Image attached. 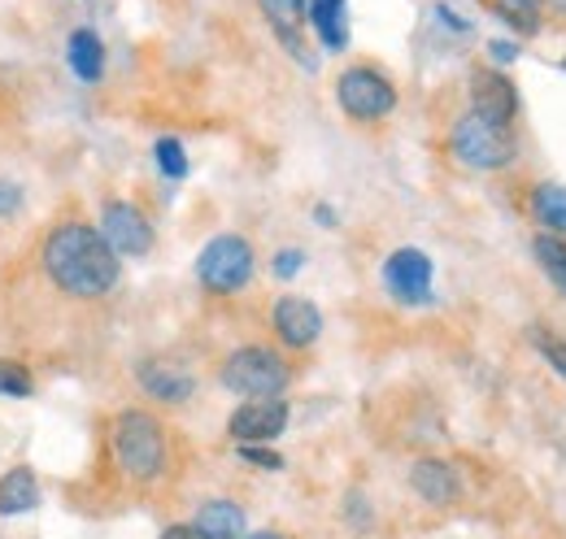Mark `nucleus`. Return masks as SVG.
<instances>
[{
    "label": "nucleus",
    "instance_id": "obj_24",
    "mask_svg": "<svg viewBox=\"0 0 566 539\" xmlns=\"http://www.w3.org/2000/svg\"><path fill=\"white\" fill-rule=\"evenodd\" d=\"M532 344L541 348V357L549 361V370H558V379H566V339H554L549 331H532Z\"/></svg>",
    "mask_w": 566,
    "mask_h": 539
},
{
    "label": "nucleus",
    "instance_id": "obj_30",
    "mask_svg": "<svg viewBox=\"0 0 566 539\" xmlns=\"http://www.w3.org/2000/svg\"><path fill=\"white\" fill-rule=\"evenodd\" d=\"M489 53L505 66V62H514V57H518V44H510V40H493V44H489Z\"/></svg>",
    "mask_w": 566,
    "mask_h": 539
},
{
    "label": "nucleus",
    "instance_id": "obj_19",
    "mask_svg": "<svg viewBox=\"0 0 566 539\" xmlns=\"http://www.w3.org/2000/svg\"><path fill=\"white\" fill-rule=\"evenodd\" d=\"M532 218H536L549 235H566V188L563 183H536V188H532Z\"/></svg>",
    "mask_w": 566,
    "mask_h": 539
},
{
    "label": "nucleus",
    "instance_id": "obj_20",
    "mask_svg": "<svg viewBox=\"0 0 566 539\" xmlns=\"http://www.w3.org/2000/svg\"><path fill=\"white\" fill-rule=\"evenodd\" d=\"M532 257H536V266L545 270V278L566 296V240L563 235L541 231V235L532 240Z\"/></svg>",
    "mask_w": 566,
    "mask_h": 539
},
{
    "label": "nucleus",
    "instance_id": "obj_18",
    "mask_svg": "<svg viewBox=\"0 0 566 539\" xmlns=\"http://www.w3.org/2000/svg\"><path fill=\"white\" fill-rule=\"evenodd\" d=\"M197 527L210 539H244V509L235 500H206Z\"/></svg>",
    "mask_w": 566,
    "mask_h": 539
},
{
    "label": "nucleus",
    "instance_id": "obj_11",
    "mask_svg": "<svg viewBox=\"0 0 566 539\" xmlns=\"http://www.w3.org/2000/svg\"><path fill=\"white\" fill-rule=\"evenodd\" d=\"M471 109L484 118H496V123H514V114H518L514 83L501 70H475L471 74Z\"/></svg>",
    "mask_w": 566,
    "mask_h": 539
},
{
    "label": "nucleus",
    "instance_id": "obj_1",
    "mask_svg": "<svg viewBox=\"0 0 566 539\" xmlns=\"http://www.w3.org/2000/svg\"><path fill=\"white\" fill-rule=\"evenodd\" d=\"M44 274L78 300H96L105 292H114L118 283V253L105 244V235L87 222H62L57 231H49L44 249H40Z\"/></svg>",
    "mask_w": 566,
    "mask_h": 539
},
{
    "label": "nucleus",
    "instance_id": "obj_5",
    "mask_svg": "<svg viewBox=\"0 0 566 539\" xmlns=\"http://www.w3.org/2000/svg\"><path fill=\"white\" fill-rule=\"evenodd\" d=\"M253 266H258V257L244 235H213L197 257V278L213 296H231L253 278Z\"/></svg>",
    "mask_w": 566,
    "mask_h": 539
},
{
    "label": "nucleus",
    "instance_id": "obj_16",
    "mask_svg": "<svg viewBox=\"0 0 566 539\" xmlns=\"http://www.w3.org/2000/svg\"><path fill=\"white\" fill-rule=\"evenodd\" d=\"M40 505V483L27 466L0 474V514L13 518V514H31Z\"/></svg>",
    "mask_w": 566,
    "mask_h": 539
},
{
    "label": "nucleus",
    "instance_id": "obj_32",
    "mask_svg": "<svg viewBox=\"0 0 566 539\" xmlns=\"http://www.w3.org/2000/svg\"><path fill=\"white\" fill-rule=\"evenodd\" d=\"M244 539H287V536H280V531H253V536H244Z\"/></svg>",
    "mask_w": 566,
    "mask_h": 539
},
{
    "label": "nucleus",
    "instance_id": "obj_3",
    "mask_svg": "<svg viewBox=\"0 0 566 539\" xmlns=\"http://www.w3.org/2000/svg\"><path fill=\"white\" fill-rule=\"evenodd\" d=\"M449 152H453L458 166L480 170V175L505 170V166H514V152H518L514 123H496V118L467 109L449 131Z\"/></svg>",
    "mask_w": 566,
    "mask_h": 539
},
{
    "label": "nucleus",
    "instance_id": "obj_26",
    "mask_svg": "<svg viewBox=\"0 0 566 539\" xmlns=\"http://www.w3.org/2000/svg\"><path fill=\"white\" fill-rule=\"evenodd\" d=\"M22 209V188L13 179H0V218H13Z\"/></svg>",
    "mask_w": 566,
    "mask_h": 539
},
{
    "label": "nucleus",
    "instance_id": "obj_10",
    "mask_svg": "<svg viewBox=\"0 0 566 539\" xmlns=\"http://www.w3.org/2000/svg\"><path fill=\"white\" fill-rule=\"evenodd\" d=\"M271 327L287 348H310L314 339L323 336V314L314 300L305 296H280L271 309Z\"/></svg>",
    "mask_w": 566,
    "mask_h": 539
},
{
    "label": "nucleus",
    "instance_id": "obj_29",
    "mask_svg": "<svg viewBox=\"0 0 566 539\" xmlns=\"http://www.w3.org/2000/svg\"><path fill=\"white\" fill-rule=\"evenodd\" d=\"M161 539H210L197 522H175V527H166L161 531Z\"/></svg>",
    "mask_w": 566,
    "mask_h": 539
},
{
    "label": "nucleus",
    "instance_id": "obj_22",
    "mask_svg": "<svg viewBox=\"0 0 566 539\" xmlns=\"http://www.w3.org/2000/svg\"><path fill=\"white\" fill-rule=\"evenodd\" d=\"M153 157H157V170H161L166 179H184V175H188V152H184V144H179L175 135H161V139L153 144Z\"/></svg>",
    "mask_w": 566,
    "mask_h": 539
},
{
    "label": "nucleus",
    "instance_id": "obj_28",
    "mask_svg": "<svg viewBox=\"0 0 566 539\" xmlns=\"http://www.w3.org/2000/svg\"><path fill=\"white\" fill-rule=\"evenodd\" d=\"M431 18H440V27H444V31H453V35H467V31H471V27H467L453 9H444V4H436V9H431Z\"/></svg>",
    "mask_w": 566,
    "mask_h": 539
},
{
    "label": "nucleus",
    "instance_id": "obj_14",
    "mask_svg": "<svg viewBox=\"0 0 566 539\" xmlns=\"http://www.w3.org/2000/svg\"><path fill=\"white\" fill-rule=\"evenodd\" d=\"M136 379H140V388L153 397V401L161 404H184L192 392H197V379L184 370V366H175V361H140V370H136Z\"/></svg>",
    "mask_w": 566,
    "mask_h": 539
},
{
    "label": "nucleus",
    "instance_id": "obj_25",
    "mask_svg": "<svg viewBox=\"0 0 566 539\" xmlns=\"http://www.w3.org/2000/svg\"><path fill=\"white\" fill-rule=\"evenodd\" d=\"M240 457L249 466H262V471H283V457L275 448H266V444H240Z\"/></svg>",
    "mask_w": 566,
    "mask_h": 539
},
{
    "label": "nucleus",
    "instance_id": "obj_9",
    "mask_svg": "<svg viewBox=\"0 0 566 539\" xmlns=\"http://www.w3.org/2000/svg\"><path fill=\"white\" fill-rule=\"evenodd\" d=\"M283 431H287V401H280V397L240 404L227 418V435L235 444H271V440H280Z\"/></svg>",
    "mask_w": 566,
    "mask_h": 539
},
{
    "label": "nucleus",
    "instance_id": "obj_6",
    "mask_svg": "<svg viewBox=\"0 0 566 539\" xmlns=\"http://www.w3.org/2000/svg\"><path fill=\"white\" fill-rule=\"evenodd\" d=\"M336 101L354 123H379L397 109V87L375 66H349L336 78Z\"/></svg>",
    "mask_w": 566,
    "mask_h": 539
},
{
    "label": "nucleus",
    "instance_id": "obj_23",
    "mask_svg": "<svg viewBox=\"0 0 566 539\" xmlns=\"http://www.w3.org/2000/svg\"><path fill=\"white\" fill-rule=\"evenodd\" d=\"M31 370L22 361H0V397H31Z\"/></svg>",
    "mask_w": 566,
    "mask_h": 539
},
{
    "label": "nucleus",
    "instance_id": "obj_15",
    "mask_svg": "<svg viewBox=\"0 0 566 539\" xmlns=\"http://www.w3.org/2000/svg\"><path fill=\"white\" fill-rule=\"evenodd\" d=\"M305 18L314 22V31H318V40L332 49V53H340L345 44H349V22H345V0H310L305 4Z\"/></svg>",
    "mask_w": 566,
    "mask_h": 539
},
{
    "label": "nucleus",
    "instance_id": "obj_17",
    "mask_svg": "<svg viewBox=\"0 0 566 539\" xmlns=\"http://www.w3.org/2000/svg\"><path fill=\"white\" fill-rule=\"evenodd\" d=\"M66 57H71V70L83 83H96L105 74V44H101L96 31H83L78 27L71 35V44H66Z\"/></svg>",
    "mask_w": 566,
    "mask_h": 539
},
{
    "label": "nucleus",
    "instance_id": "obj_21",
    "mask_svg": "<svg viewBox=\"0 0 566 539\" xmlns=\"http://www.w3.org/2000/svg\"><path fill=\"white\" fill-rule=\"evenodd\" d=\"M541 4L545 0H493V13L505 22V27H514L518 35H536V13H541Z\"/></svg>",
    "mask_w": 566,
    "mask_h": 539
},
{
    "label": "nucleus",
    "instance_id": "obj_12",
    "mask_svg": "<svg viewBox=\"0 0 566 539\" xmlns=\"http://www.w3.org/2000/svg\"><path fill=\"white\" fill-rule=\"evenodd\" d=\"M262 4V13H266V22H271V31L280 35V44L301 62L305 70H314V57H310V49H305V4L310 0H258Z\"/></svg>",
    "mask_w": 566,
    "mask_h": 539
},
{
    "label": "nucleus",
    "instance_id": "obj_33",
    "mask_svg": "<svg viewBox=\"0 0 566 539\" xmlns=\"http://www.w3.org/2000/svg\"><path fill=\"white\" fill-rule=\"evenodd\" d=\"M563 70H566V62H563Z\"/></svg>",
    "mask_w": 566,
    "mask_h": 539
},
{
    "label": "nucleus",
    "instance_id": "obj_8",
    "mask_svg": "<svg viewBox=\"0 0 566 539\" xmlns=\"http://www.w3.org/2000/svg\"><path fill=\"white\" fill-rule=\"evenodd\" d=\"M96 231L105 235V244H109L118 257H144V253L153 249V226H148V218H144L136 204H127V201L105 204V213H101V226H96Z\"/></svg>",
    "mask_w": 566,
    "mask_h": 539
},
{
    "label": "nucleus",
    "instance_id": "obj_13",
    "mask_svg": "<svg viewBox=\"0 0 566 539\" xmlns=\"http://www.w3.org/2000/svg\"><path fill=\"white\" fill-rule=\"evenodd\" d=\"M410 487L423 496L427 505H436V509H449V505L462 500V474L453 471L449 462H440V457L415 462L410 466Z\"/></svg>",
    "mask_w": 566,
    "mask_h": 539
},
{
    "label": "nucleus",
    "instance_id": "obj_7",
    "mask_svg": "<svg viewBox=\"0 0 566 539\" xmlns=\"http://www.w3.org/2000/svg\"><path fill=\"white\" fill-rule=\"evenodd\" d=\"M431 257L423 249H397L384 262V283L401 305H431Z\"/></svg>",
    "mask_w": 566,
    "mask_h": 539
},
{
    "label": "nucleus",
    "instance_id": "obj_27",
    "mask_svg": "<svg viewBox=\"0 0 566 539\" xmlns=\"http://www.w3.org/2000/svg\"><path fill=\"white\" fill-rule=\"evenodd\" d=\"M301 266H305V253H301V249H283V253H275V274H280V278L301 274Z\"/></svg>",
    "mask_w": 566,
    "mask_h": 539
},
{
    "label": "nucleus",
    "instance_id": "obj_4",
    "mask_svg": "<svg viewBox=\"0 0 566 539\" xmlns=\"http://www.w3.org/2000/svg\"><path fill=\"white\" fill-rule=\"evenodd\" d=\"M218 379H222L227 392H235L244 401H266V397H280L283 388L292 383V370H287V361H283L275 348L249 344V348H235L222 361Z\"/></svg>",
    "mask_w": 566,
    "mask_h": 539
},
{
    "label": "nucleus",
    "instance_id": "obj_2",
    "mask_svg": "<svg viewBox=\"0 0 566 539\" xmlns=\"http://www.w3.org/2000/svg\"><path fill=\"white\" fill-rule=\"evenodd\" d=\"M109 453H114V466L132 483H153L166 474V453H170L166 426L144 409H127L109 422Z\"/></svg>",
    "mask_w": 566,
    "mask_h": 539
},
{
    "label": "nucleus",
    "instance_id": "obj_31",
    "mask_svg": "<svg viewBox=\"0 0 566 539\" xmlns=\"http://www.w3.org/2000/svg\"><path fill=\"white\" fill-rule=\"evenodd\" d=\"M314 222H323V226H336V209H332V204H314Z\"/></svg>",
    "mask_w": 566,
    "mask_h": 539
}]
</instances>
